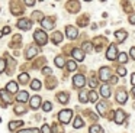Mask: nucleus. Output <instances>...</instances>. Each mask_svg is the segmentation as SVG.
Listing matches in <instances>:
<instances>
[{
  "mask_svg": "<svg viewBox=\"0 0 135 133\" xmlns=\"http://www.w3.org/2000/svg\"><path fill=\"white\" fill-rule=\"evenodd\" d=\"M71 117H73V111H71V110H68V109L61 110V111H60V114H58V119H60V121H61L62 124H67L68 121L71 120Z\"/></svg>",
  "mask_w": 135,
  "mask_h": 133,
  "instance_id": "obj_1",
  "label": "nucleus"
},
{
  "mask_svg": "<svg viewBox=\"0 0 135 133\" xmlns=\"http://www.w3.org/2000/svg\"><path fill=\"white\" fill-rule=\"evenodd\" d=\"M33 38H35V40L39 43V45H45L47 43V40H48V36H47V33H45L44 30H36L35 33H33Z\"/></svg>",
  "mask_w": 135,
  "mask_h": 133,
  "instance_id": "obj_2",
  "label": "nucleus"
},
{
  "mask_svg": "<svg viewBox=\"0 0 135 133\" xmlns=\"http://www.w3.org/2000/svg\"><path fill=\"white\" fill-rule=\"evenodd\" d=\"M106 58L109 61H115L118 58V49H116V45H110L108 48V52H106Z\"/></svg>",
  "mask_w": 135,
  "mask_h": 133,
  "instance_id": "obj_3",
  "label": "nucleus"
},
{
  "mask_svg": "<svg viewBox=\"0 0 135 133\" xmlns=\"http://www.w3.org/2000/svg\"><path fill=\"white\" fill-rule=\"evenodd\" d=\"M99 75H100V80H102V81H109V80H110V77H112L110 68H108V66H103V68H100Z\"/></svg>",
  "mask_w": 135,
  "mask_h": 133,
  "instance_id": "obj_4",
  "label": "nucleus"
},
{
  "mask_svg": "<svg viewBox=\"0 0 135 133\" xmlns=\"http://www.w3.org/2000/svg\"><path fill=\"white\" fill-rule=\"evenodd\" d=\"M73 84H74V87H77V88H81V87H84V84H86L84 77H83L81 74L74 75V77H73Z\"/></svg>",
  "mask_w": 135,
  "mask_h": 133,
  "instance_id": "obj_5",
  "label": "nucleus"
},
{
  "mask_svg": "<svg viewBox=\"0 0 135 133\" xmlns=\"http://www.w3.org/2000/svg\"><path fill=\"white\" fill-rule=\"evenodd\" d=\"M31 25H32V22L28 19H21L18 22V28L22 29V30H28V29H31Z\"/></svg>",
  "mask_w": 135,
  "mask_h": 133,
  "instance_id": "obj_6",
  "label": "nucleus"
},
{
  "mask_svg": "<svg viewBox=\"0 0 135 133\" xmlns=\"http://www.w3.org/2000/svg\"><path fill=\"white\" fill-rule=\"evenodd\" d=\"M65 32H67V36L70 38V39H74V38H77V35H79V30H77L74 26H67Z\"/></svg>",
  "mask_w": 135,
  "mask_h": 133,
  "instance_id": "obj_7",
  "label": "nucleus"
},
{
  "mask_svg": "<svg viewBox=\"0 0 135 133\" xmlns=\"http://www.w3.org/2000/svg\"><path fill=\"white\" fill-rule=\"evenodd\" d=\"M28 98H29V94L26 91H19L18 95H16V100L19 103H25V101H28Z\"/></svg>",
  "mask_w": 135,
  "mask_h": 133,
  "instance_id": "obj_8",
  "label": "nucleus"
},
{
  "mask_svg": "<svg viewBox=\"0 0 135 133\" xmlns=\"http://www.w3.org/2000/svg\"><path fill=\"white\" fill-rule=\"evenodd\" d=\"M41 23H42V26H44L45 29H48V30H51V29L54 28V20H52V19H48V17L42 19Z\"/></svg>",
  "mask_w": 135,
  "mask_h": 133,
  "instance_id": "obj_9",
  "label": "nucleus"
},
{
  "mask_svg": "<svg viewBox=\"0 0 135 133\" xmlns=\"http://www.w3.org/2000/svg\"><path fill=\"white\" fill-rule=\"evenodd\" d=\"M126 98H128V94H126V91H123V90H119L116 94V100L119 101V103H126Z\"/></svg>",
  "mask_w": 135,
  "mask_h": 133,
  "instance_id": "obj_10",
  "label": "nucleus"
},
{
  "mask_svg": "<svg viewBox=\"0 0 135 133\" xmlns=\"http://www.w3.org/2000/svg\"><path fill=\"white\" fill-rule=\"evenodd\" d=\"M123 119H125V113L122 110H116V113H115V123L120 124L123 121Z\"/></svg>",
  "mask_w": 135,
  "mask_h": 133,
  "instance_id": "obj_11",
  "label": "nucleus"
},
{
  "mask_svg": "<svg viewBox=\"0 0 135 133\" xmlns=\"http://www.w3.org/2000/svg\"><path fill=\"white\" fill-rule=\"evenodd\" d=\"M39 106H41V97H39V95H35V97L31 98V107H32L33 110H36Z\"/></svg>",
  "mask_w": 135,
  "mask_h": 133,
  "instance_id": "obj_12",
  "label": "nucleus"
},
{
  "mask_svg": "<svg viewBox=\"0 0 135 133\" xmlns=\"http://www.w3.org/2000/svg\"><path fill=\"white\" fill-rule=\"evenodd\" d=\"M6 91L7 93H18V83H15V81H10L9 84L6 85Z\"/></svg>",
  "mask_w": 135,
  "mask_h": 133,
  "instance_id": "obj_13",
  "label": "nucleus"
},
{
  "mask_svg": "<svg viewBox=\"0 0 135 133\" xmlns=\"http://www.w3.org/2000/svg\"><path fill=\"white\" fill-rule=\"evenodd\" d=\"M73 57L76 58L77 61H83V59H84V52H83L81 49H74V51H73Z\"/></svg>",
  "mask_w": 135,
  "mask_h": 133,
  "instance_id": "obj_14",
  "label": "nucleus"
},
{
  "mask_svg": "<svg viewBox=\"0 0 135 133\" xmlns=\"http://www.w3.org/2000/svg\"><path fill=\"white\" fill-rule=\"evenodd\" d=\"M115 36H116V39L119 40V42H122V40H125V39H126L128 33H126L125 30H116V32H115Z\"/></svg>",
  "mask_w": 135,
  "mask_h": 133,
  "instance_id": "obj_15",
  "label": "nucleus"
},
{
  "mask_svg": "<svg viewBox=\"0 0 135 133\" xmlns=\"http://www.w3.org/2000/svg\"><path fill=\"white\" fill-rule=\"evenodd\" d=\"M100 94H102L105 98L110 97V88H109L108 85H102L100 87Z\"/></svg>",
  "mask_w": 135,
  "mask_h": 133,
  "instance_id": "obj_16",
  "label": "nucleus"
},
{
  "mask_svg": "<svg viewBox=\"0 0 135 133\" xmlns=\"http://www.w3.org/2000/svg\"><path fill=\"white\" fill-rule=\"evenodd\" d=\"M38 54V48H35V46H31L29 49L26 51V58L29 59V58H32V57H35V55Z\"/></svg>",
  "mask_w": 135,
  "mask_h": 133,
  "instance_id": "obj_17",
  "label": "nucleus"
},
{
  "mask_svg": "<svg viewBox=\"0 0 135 133\" xmlns=\"http://www.w3.org/2000/svg\"><path fill=\"white\" fill-rule=\"evenodd\" d=\"M21 126H23V121H22V120L10 121V124H9V129H10V130H15V129H18V127H21Z\"/></svg>",
  "mask_w": 135,
  "mask_h": 133,
  "instance_id": "obj_18",
  "label": "nucleus"
},
{
  "mask_svg": "<svg viewBox=\"0 0 135 133\" xmlns=\"http://www.w3.org/2000/svg\"><path fill=\"white\" fill-rule=\"evenodd\" d=\"M0 98H3L4 101H6V103H10V97H9V94H7V91H4V90H2V91H0Z\"/></svg>",
  "mask_w": 135,
  "mask_h": 133,
  "instance_id": "obj_19",
  "label": "nucleus"
},
{
  "mask_svg": "<svg viewBox=\"0 0 135 133\" xmlns=\"http://www.w3.org/2000/svg\"><path fill=\"white\" fill-rule=\"evenodd\" d=\"M31 88L32 90H41V81H38V80H33L32 83H31Z\"/></svg>",
  "mask_w": 135,
  "mask_h": 133,
  "instance_id": "obj_20",
  "label": "nucleus"
},
{
  "mask_svg": "<svg viewBox=\"0 0 135 133\" xmlns=\"http://www.w3.org/2000/svg\"><path fill=\"white\" fill-rule=\"evenodd\" d=\"M55 65L58 66V68H61V66H64V65H65V61H64V58H62V57H57V58H55Z\"/></svg>",
  "mask_w": 135,
  "mask_h": 133,
  "instance_id": "obj_21",
  "label": "nucleus"
},
{
  "mask_svg": "<svg viewBox=\"0 0 135 133\" xmlns=\"http://www.w3.org/2000/svg\"><path fill=\"white\" fill-rule=\"evenodd\" d=\"M83 120H81V117H76V120H74V124L73 126L76 127V129H80V127H83Z\"/></svg>",
  "mask_w": 135,
  "mask_h": 133,
  "instance_id": "obj_22",
  "label": "nucleus"
},
{
  "mask_svg": "<svg viewBox=\"0 0 135 133\" xmlns=\"http://www.w3.org/2000/svg\"><path fill=\"white\" fill-rule=\"evenodd\" d=\"M58 100L61 101L62 104H65L68 101V94H65V93H61V94H58Z\"/></svg>",
  "mask_w": 135,
  "mask_h": 133,
  "instance_id": "obj_23",
  "label": "nucleus"
},
{
  "mask_svg": "<svg viewBox=\"0 0 135 133\" xmlns=\"http://www.w3.org/2000/svg\"><path fill=\"white\" fill-rule=\"evenodd\" d=\"M19 81H21L22 84L29 83V75H28V74H21V75H19Z\"/></svg>",
  "mask_w": 135,
  "mask_h": 133,
  "instance_id": "obj_24",
  "label": "nucleus"
},
{
  "mask_svg": "<svg viewBox=\"0 0 135 133\" xmlns=\"http://www.w3.org/2000/svg\"><path fill=\"white\" fill-rule=\"evenodd\" d=\"M90 133H102V127L99 124H93L90 127Z\"/></svg>",
  "mask_w": 135,
  "mask_h": 133,
  "instance_id": "obj_25",
  "label": "nucleus"
},
{
  "mask_svg": "<svg viewBox=\"0 0 135 133\" xmlns=\"http://www.w3.org/2000/svg\"><path fill=\"white\" fill-rule=\"evenodd\" d=\"M89 101H91V103H94V101H97V93H94V91H90L89 93Z\"/></svg>",
  "mask_w": 135,
  "mask_h": 133,
  "instance_id": "obj_26",
  "label": "nucleus"
},
{
  "mask_svg": "<svg viewBox=\"0 0 135 133\" xmlns=\"http://www.w3.org/2000/svg\"><path fill=\"white\" fill-rule=\"evenodd\" d=\"M118 58H119V62H120V64H125L126 61H128V55H126L125 52L119 54V55H118Z\"/></svg>",
  "mask_w": 135,
  "mask_h": 133,
  "instance_id": "obj_27",
  "label": "nucleus"
},
{
  "mask_svg": "<svg viewBox=\"0 0 135 133\" xmlns=\"http://www.w3.org/2000/svg\"><path fill=\"white\" fill-rule=\"evenodd\" d=\"M67 68H68V71H76V68H77L76 62H74V61H68V62H67Z\"/></svg>",
  "mask_w": 135,
  "mask_h": 133,
  "instance_id": "obj_28",
  "label": "nucleus"
},
{
  "mask_svg": "<svg viewBox=\"0 0 135 133\" xmlns=\"http://www.w3.org/2000/svg\"><path fill=\"white\" fill-rule=\"evenodd\" d=\"M61 39H62V35L58 33V32H57V33L52 36V40H54L55 43H60V42H61Z\"/></svg>",
  "mask_w": 135,
  "mask_h": 133,
  "instance_id": "obj_29",
  "label": "nucleus"
},
{
  "mask_svg": "<svg viewBox=\"0 0 135 133\" xmlns=\"http://www.w3.org/2000/svg\"><path fill=\"white\" fill-rule=\"evenodd\" d=\"M105 109H106L105 103H100V104H97V111H99L100 114H105Z\"/></svg>",
  "mask_w": 135,
  "mask_h": 133,
  "instance_id": "obj_30",
  "label": "nucleus"
},
{
  "mask_svg": "<svg viewBox=\"0 0 135 133\" xmlns=\"http://www.w3.org/2000/svg\"><path fill=\"white\" fill-rule=\"evenodd\" d=\"M42 109H44V111H50V110L52 109V104H51L50 101H47V103H44V106H42Z\"/></svg>",
  "mask_w": 135,
  "mask_h": 133,
  "instance_id": "obj_31",
  "label": "nucleus"
},
{
  "mask_svg": "<svg viewBox=\"0 0 135 133\" xmlns=\"http://www.w3.org/2000/svg\"><path fill=\"white\" fill-rule=\"evenodd\" d=\"M80 101H81V103H86V101H89L87 94H86L84 91H81V93H80Z\"/></svg>",
  "mask_w": 135,
  "mask_h": 133,
  "instance_id": "obj_32",
  "label": "nucleus"
},
{
  "mask_svg": "<svg viewBox=\"0 0 135 133\" xmlns=\"http://www.w3.org/2000/svg\"><path fill=\"white\" fill-rule=\"evenodd\" d=\"M19 133H39L38 129H25V130H21Z\"/></svg>",
  "mask_w": 135,
  "mask_h": 133,
  "instance_id": "obj_33",
  "label": "nucleus"
},
{
  "mask_svg": "<svg viewBox=\"0 0 135 133\" xmlns=\"http://www.w3.org/2000/svg\"><path fill=\"white\" fill-rule=\"evenodd\" d=\"M16 113H18V114H22V113H25L26 111V110H25V107L23 106H16Z\"/></svg>",
  "mask_w": 135,
  "mask_h": 133,
  "instance_id": "obj_34",
  "label": "nucleus"
},
{
  "mask_svg": "<svg viewBox=\"0 0 135 133\" xmlns=\"http://www.w3.org/2000/svg\"><path fill=\"white\" fill-rule=\"evenodd\" d=\"M118 74H119L120 77H123V75L126 74V69L123 68V66H119V68H118Z\"/></svg>",
  "mask_w": 135,
  "mask_h": 133,
  "instance_id": "obj_35",
  "label": "nucleus"
},
{
  "mask_svg": "<svg viewBox=\"0 0 135 133\" xmlns=\"http://www.w3.org/2000/svg\"><path fill=\"white\" fill-rule=\"evenodd\" d=\"M41 130H42V133H52V132H51V129H50V127L47 126V124H44Z\"/></svg>",
  "mask_w": 135,
  "mask_h": 133,
  "instance_id": "obj_36",
  "label": "nucleus"
},
{
  "mask_svg": "<svg viewBox=\"0 0 135 133\" xmlns=\"http://www.w3.org/2000/svg\"><path fill=\"white\" fill-rule=\"evenodd\" d=\"M6 69V62L3 59H0V71H4Z\"/></svg>",
  "mask_w": 135,
  "mask_h": 133,
  "instance_id": "obj_37",
  "label": "nucleus"
},
{
  "mask_svg": "<svg viewBox=\"0 0 135 133\" xmlns=\"http://www.w3.org/2000/svg\"><path fill=\"white\" fill-rule=\"evenodd\" d=\"M129 54H131V58L135 61V48H131V51H129Z\"/></svg>",
  "mask_w": 135,
  "mask_h": 133,
  "instance_id": "obj_38",
  "label": "nucleus"
},
{
  "mask_svg": "<svg viewBox=\"0 0 135 133\" xmlns=\"http://www.w3.org/2000/svg\"><path fill=\"white\" fill-rule=\"evenodd\" d=\"M90 85H91V87H93V88H94V87H96V85H97V81H96V80H94V78H91V80H90Z\"/></svg>",
  "mask_w": 135,
  "mask_h": 133,
  "instance_id": "obj_39",
  "label": "nucleus"
},
{
  "mask_svg": "<svg viewBox=\"0 0 135 133\" xmlns=\"http://www.w3.org/2000/svg\"><path fill=\"white\" fill-rule=\"evenodd\" d=\"M42 72H44L45 75H48V74H51V69L50 68H44V69H42Z\"/></svg>",
  "mask_w": 135,
  "mask_h": 133,
  "instance_id": "obj_40",
  "label": "nucleus"
},
{
  "mask_svg": "<svg viewBox=\"0 0 135 133\" xmlns=\"http://www.w3.org/2000/svg\"><path fill=\"white\" fill-rule=\"evenodd\" d=\"M9 32H10V28H9V26L3 28V33H4V35H6V33H9Z\"/></svg>",
  "mask_w": 135,
  "mask_h": 133,
  "instance_id": "obj_41",
  "label": "nucleus"
},
{
  "mask_svg": "<svg viewBox=\"0 0 135 133\" xmlns=\"http://www.w3.org/2000/svg\"><path fill=\"white\" fill-rule=\"evenodd\" d=\"M84 49H86V51H90V49H91V45H90V43H86V45H84Z\"/></svg>",
  "mask_w": 135,
  "mask_h": 133,
  "instance_id": "obj_42",
  "label": "nucleus"
},
{
  "mask_svg": "<svg viewBox=\"0 0 135 133\" xmlns=\"http://www.w3.org/2000/svg\"><path fill=\"white\" fill-rule=\"evenodd\" d=\"M131 83H132V85L135 87V74H132V78H131Z\"/></svg>",
  "mask_w": 135,
  "mask_h": 133,
  "instance_id": "obj_43",
  "label": "nucleus"
},
{
  "mask_svg": "<svg viewBox=\"0 0 135 133\" xmlns=\"http://www.w3.org/2000/svg\"><path fill=\"white\" fill-rule=\"evenodd\" d=\"M25 4H26V6H33V4H35V2H25Z\"/></svg>",
  "mask_w": 135,
  "mask_h": 133,
  "instance_id": "obj_44",
  "label": "nucleus"
},
{
  "mask_svg": "<svg viewBox=\"0 0 135 133\" xmlns=\"http://www.w3.org/2000/svg\"><path fill=\"white\" fill-rule=\"evenodd\" d=\"M129 22H131V23H135V16H132L131 19H129Z\"/></svg>",
  "mask_w": 135,
  "mask_h": 133,
  "instance_id": "obj_45",
  "label": "nucleus"
},
{
  "mask_svg": "<svg viewBox=\"0 0 135 133\" xmlns=\"http://www.w3.org/2000/svg\"><path fill=\"white\" fill-rule=\"evenodd\" d=\"M132 93H134V95H135V88H134V90H132Z\"/></svg>",
  "mask_w": 135,
  "mask_h": 133,
  "instance_id": "obj_46",
  "label": "nucleus"
},
{
  "mask_svg": "<svg viewBox=\"0 0 135 133\" xmlns=\"http://www.w3.org/2000/svg\"><path fill=\"white\" fill-rule=\"evenodd\" d=\"M2 35H3V32H0V36H2Z\"/></svg>",
  "mask_w": 135,
  "mask_h": 133,
  "instance_id": "obj_47",
  "label": "nucleus"
}]
</instances>
